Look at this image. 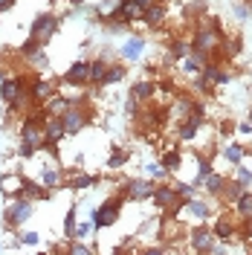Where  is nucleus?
<instances>
[{
	"mask_svg": "<svg viewBox=\"0 0 252 255\" xmlns=\"http://www.w3.org/2000/svg\"><path fill=\"white\" fill-rule=\"evenodd\" d=\"M223 186H226V174H218V171H212V174L203 180V186L200 189L212 197V200H221V194H223Z\"/></svg>",
	"mask_w": 252,
	"mask_h": 255,
	"instance_id": "obj_21",
	"label": "nucleus"
},
{
	"mask_svg": "<svg viewBox=\"0 0 252 255\" xmlns=\"http://www.w3.org/2000/svg\"><path fill=\"white\" fill-rule=\"evenodd\" d=\"M76 223H79V218H76V206H70V212L64 215V238L67 241L76 238Z\"/></svg>",
	"mask_w": 252,
	"mask_h": 255,
	"instance_id": "obj_33",
	"label": "nucleus"
},
{
	"mask_svg": "<svg viewBox=\"0 0 252 255\" xmlns=\"http://www.w3.org/2000/svg\"><path fill=\"white\" fill-rule=\"evenodd\" d=\"M180 70L189 73V76H197V73H200V64L194 61L191 55H186V58H180Z\"/></svg>",
	"mask_w": 252,
	"mask_h": 255,
	"instance_id": "obj_36",
	"label": "nucleus"
},
{
	"mask_svg": "<svg viewBox=\"0 0 252 255\" xmlns=\"http://www.w3.org/2000/svg\"><path fill=\"white\" fill-rule=\"evenodd\" d=\"M145 171L154 177V180H165V177H168V171H165L159 162H148V165H145Z\"/></svg>",
	"mask_w": 252,
	"mask_h": 255,
	"instance_id": "obj_39",
	"label": "nucleus"
},
{
	"mask_svg": "<svg viewBox=\"0 0 252 255\" xmlns=\"http://www.w3.org/2000/svg\"><path fill=\"white\" fill-rule=\"evenodd\" d=\"M15 3H17V0H0V15H3V12H9Z\"/></svg>",
	"mask_w": 252,
	"mask_h": 255,
	"instance_id": "obj_44",
	"label": "nucleus"
},
{
	"mask_svg": "<svg viewBox=\"0 0 252 255\" xmlns=\"http://www.w3.org/2000/svg\"><path fill=\"white\" fill-rule=\"evenodd\" d=\"M154 180H148V177H127L125 186H122V194H125V200L130 203H142V200H151V194H154Z\"/></svg>",
	"mask_w": 252,
	"mask_h": 255,
	"instance_id": "obj_7",
	"label": "nucleus"
},
{
	"mask_svg": "<svg viewBox=\"0 0 252 255\" xmlns=\"http://www.w3.org/2000/svg\"><path fill=\"white\" fill-rule=\"evenodd\" d=\"M194 105H197V99H191V96H177V102L168 108V116H174L177 122H183V119L194 116Z\"/></svg>",
	"mask_w": 252,
	"mask_h": 255,
	"instance_id": "obj_17",
	"label": "nucleus"
},
{
	"mask_svg": "<svg viewBox=\"0 0 252 255\" xmlns=\"http://www.w3.org/2000/svg\"><path fill=\"white\" fill-rule=\"evenodd\" d=\"M20 247H35V244H41V235L38 232H20Z\"/></svg>",
	"mask_w": 252,
	"mask_h": 255,
	"instance_id": "obj_41",
	"label": "nucleus"
},
{
	"mask_svg": "<svg viewBox=\"0 0 252 255\" xmlns=\"http://www.w3.org/2000/svg\"><path fill=\"white\" fill-rule=\"evenodd\" d=\"M64 87H90V61L87 58H79L67 67L64 73Z\"/></svg>",
	"mask_w": 252,
	"mask_h": 255,
	"instance_id": "obj_10",
	"label": "nucleus"
},
{
	"mask_svg": "<svg viewBox=\"0 0 252 255\" xmlns=\"http://www.w3.org/2000/svg\"><path fill=\"white\" fill-rule=\"evenodd\" d=\"M130 3H136V6H139V9H145V6H151V3H154V0H130Z\"/></svg>",
	"mask_w": 252,
	"mask_h": 255,
	"instance_id": "obj_45",
	"label": "nucleus"
},
{
	"mask_svg": "<svg viewBox=\"0 0 252 255\" xmlns=\"http://www.w3.org/2000/svg\"><path fill=\"white\" fill-rule=\"evenodd\" d=\"M221 154H223V159H226V162L241 165V162H244V157H247V148H244L241 142H226L221 148Z\"/></svg>",
	"mask_w": 252,
	"mask_h": 255,
	"instance_id": "obj_26",
	"label": "nucleus"
},
{
	"mask_svg": "<svg viewBox=\"0 0 252 255\" xmlns=\"http://www.w3.org/2000/svg\"><path fill=\"white\" fill-rule=\"evenodd\" d=\"M55 93H58V87H55L49 79H44V76H32V81H29V99H32V105H44L49 96H55Z\"/></svg>",
	"mask_w": 252,
	"mask_h": 255,
	"instance_id": "obj_12",
	"label": "nucleus"
},
{
	"mask_svg": "<svg viewBox=\"0 0 252 255\" xmlns=\"http://www.w3.org/2000/svg\"><path fill=\"white\" fill-rule=\"evenodd\" d=\"M125 73H127V67H125L122 61H111V64H108V73H105L102 87H116L119 81L125 79Z\"/></svg>",
	"mask_w": 252,
	"mask_h": 255,
	"instance_id": "obj_24",
	"label": "nucleus"
},
{
	"mask_svg": "<svg viewBox=\"0 0 252 255\" xmlns=\"http://www.w3.org/2000/svg\"><path fill=\"white\" fill-rule=\"evenodd\" d=\"M191 90H194V93H200V96H212V93H215V84H212V81H206L203 76L197 73V79L191 81Z\"/></svg>",
	"mask_w": 252,
	"mask_h": 255,
	"instance_id": "obj_34",
	"label": "nucleus"
},
{
	"mask_svg": "<svg viewBox=\"0 0 252 255\" xmlns=\"http://www.w3.org/2000/svg\"><path fill=\"white\" fill-rule=\"evenodd\" d=\"M206 128V116H189L183 122H177V139L183 142H194L200 136V130Z\"/></svg>",
	"mask_w": 252,
	"mask_h": 255,
	"instance_id": "obj_13",
	"label": "nucleus"
},
{
	"mask_svg": "<svg viewBox=\"0 0 252 255\" xmlns=\"http://www.w3.org/2000/svg\"><path fill=\"white\" fill-rule=\"evenodd\" d=\"M238 168V183H241V186H244V189H252V168L250 165H244V162H241V165H235Z\"/></svg>",
	"mask_w": 252,
	"mask_h": 255,
	"instance_id": "obj_35",
	"label": "nucleus"
},
{
	"mask_svg": "<svg viewBox=\"0 0 252 255\" xmlns=\"http://www.w3.org/2000/svg\"><path fill=\"white\" fill-rule=\"evenodd\" d=\"M67 255H96V247L84 244V238H73L67 247Z\"/></svg>",
	"mask_w": 252,
	"mask_h": 255,
	"instance_id": "obj_32",
	"label": "nucleus"
},
{
	"mask_svg": "<svg viewBox=\"0 0 252 255\" xmlns=\"http://www.w3.org/2000/svg\"><path fill=\"white\" fill-rule=\"evenodd\" d=\"M20 194L29 197L32 203H35V200H49L52 191H49L47 186H41L38 180H32V177H20Z\"/></svg>",
	"mask_w": 252,
	"mask_h": 255,
	"instance_id": "obj_16",
	"label": "nucleus"
},
{
	"mask_svg": "<svg viewBox=\"0 0 252 255\" xmlns=\"http://www.w3.org/2000/svg\"><path fill=\"white\" fill-rule=\"evenodd\" d=\"M93 229H96L93 221H79V223H76V238H87Z\"/></svg>",
	"mask_w": 252,
	"mask_h": 255,
	"instance_id": "obj_40",
	"label": "nucleus"
},
{
	"mask_svg": "<svg viewBox=\"0 0 252 255\" xmlns=\"http://www.w3.org/2000/svg\"><path fill=\"white\" fill-rule=\"evenodd\" d=\"M151 200H154V206H157L162 215H168V218H177V215L186 209V200H189V197L177 194V191H174V186H165V183H159V186H154V194H151Z\"/></svg>",
	"mask_w": 252,
	"mask_h": 255,
	"instance_id": "obj_5",
	"label": "nucleus"
},
{
	"mask_svg": "<svg viewBox=\"0 0 252 255\" xmlns=\"http://www.w3.org/2000/svg\"><path fill=\"white\" fill-rule=\"evenodd\" d=\"M250 12H252V6H247V3H235V6H232V15H235L238 20H247Z\"/></svg>",
	"mask_w": 252,
	"mask_h": 255,
	"instance_id": "obj_42",
	"label": "nucleus"
},
{
	"mask_svg": "<svg viewBox=\"0 0 252 255\" xmlns=\"http://www.w3.org/2000/svg\"><path fill=\"white\" fill-rule=\"evenodd\" d=\"M212 232H215L218 241H232L238 235V223L232 221L229 215H221V218L215 221V226H212Z\"/></svg>",
	"mask_w": 252,
	"mask_h": 255,
	"instance_id": "obj_19",
	"label": "nucleus"
},
{
	"mask_svg": "<svg viewBox=\"0 0 252 255\" xmlns=\"http://www.w3.org/2000/svg\"><path fill=\"white\" fill-rule=\"evenodd\" d=\"M93 186H99V177L96 174H87V171H79V174L70 177V189H93Z\"/></svg>",
	"mask_w": 252,
	"mask_h": 255,
	"instance_id": "obj_28",
	"label": "nucleus"
},
{
	"mask_svg": "<svg viewBox=\"0 0 252 255\" xmlns=\"http://www.w3.org/2000/svg\"><path fill=\"white\" fill-rule=\"evenodd\" d=\"M32 212H35V203H32L29 197L15 194V197H9V203L3 209V226L6 229H20L32 218Z\"/></svg>",
	"mask_w": 252,
	"mask_h": 255,
	"instance_id": "obj_4",
	"label": "nucleus"
},
{
	"mask_svg": "<svg viewBox=\"0 0 252 255\" xmlns=\"http://www.w3.org/2000/svg\"><path fill=\"white\" fill-rule=\"evenodd\" d=\"M186 212H189L191 218H197V221H209V215L215 212V206H212V200L209 197H189L186 200Z\"/></svg>",
	"mask_w": 252,
	"mask_h": 255,
	"instance_id": "obj_18",
	"label": "nucleus"
},
{
	"mask_svg": "<svg viewBox=\"0 0 252 255\" xmlns=\"http://www.w3.org/2000/svg\"><path fill=\"white\" fill-rule=\"evenodd\" d=\"M171 253V247H165V244H154V247H142L139 255H168Z\"/></svg>",
	"mask_w": 252,
	"mask_h": 255,
	"instance_id": "obj_38",
	"label": "nucleus"
},
{
	"mask_svg": "<svg viewBox=\"0 0 252 255\" xmlns=\"http://www.w3.org/2000/svg\"><path fill=\"white\" fill-rule=\"evenodd\" d=\"M157 81H151V79H136L133 81V84H130V99H136V102H139V105H148V102H151V99H154V96H157Z\"/></svg>",
	"mask_w": 252,
	"mask_h": 255,
	"instance_id": "obj_14",
	"label": "nucleus"
},
{
	"mask_svg": "<svg viewBox=\"0 0 252 255\" xmlns=\"http://www.w3.org/2000/svg\"><path fill=\"white\" fill-rule=\"evenodd\" d=\"M247 122H252V111H250V116H247Z\"/></svg>",
	"mask_w": 252,
	"mask_h": 255,
	"instance_id": "obj_48",
	"label": "nucleus"
},
{
	"mask_svg": "<svg viewBox=\"0 0 252 255\" xmlns=\"http://www.w3.org/2000/svg\"><path fill=\"white\" fill-rule=\"evenodd\" d=\"M174 191H177V194H183V197H194L197 186H194V183H183V180H177V183H174Z\"/></svg>",
	"mask_w": 252,
	"mask_h": 255,
	"instance_id": "obj_37",
	"label": "nucleus"
},
{
	"mask_svg": "<svg viewBox=\"0 0 252 255\" xmlns=\"http://www.w3.org/2000/svg\"><path fill=\"white\" fill-rule=\"evenodd\" d=\"M226 32L223 29H212V26H203V23H197V29L191 32L189 44H191V52H200L206 55L209 61L218 55V49H221V41Z\"/></svg>",
	"mask_w": 252,
	"mask_h": 255,
	"instance_id": "obj_2",
	"label": "nucleus"
},
{
	"mask_svg": "<svg viewBox=\"0 0 252 255\" xmlns=\"http://www.w3.org/2000/svg\"><path fill=\"white\" fill-rule=\"evenodd\" d=\"M215 244H218V238H215L212 226H206V223H197V226H191V229H189V247H191V253L209 255Z\"/></svg>",
	"mask_w": 252,
	"mask_h": 255,
	"instance_id": "obj_8",
	"label": "nucleus"
},
{
	"mask_svg": "<svg viewBox=\"0 0 252 255\" xmlns=\"http://www.w3.org/2000/svg\"><path fill=\"white\" fill-rule=\"evenodd\" d=\"M162 3H165V0H162Z\"/></svg>",
	"mask_w": 252,
	"mask_h": 255,
	"instance_id": "obj_49",
	"label": "nucleus"
},
{
	"mask_svg": "<svg viewBox=\"0 0 252 255\" xmlns=\"http://www.w3.org/2000/svg\"><path fill=\"white\" fill-rule=\"evenodd\" d=\"M159 165H162L168 174H174V171H180V168H183V154H180L177 148H168V151H162V154H159Z\"/></svg>",
	"mask_w": 252,
	"mask_h": 255,
	"instance_id": "obj_23",
	"label": "nucleus"
},
{
	"mask_svg": "<svg viewBox=\"0 0 252 255\" xmlns=\"http://www.w3.org/2000/svg\"><path fill=\"white\" fill-rule=\"evenodd\" d=\"M26 61H29V67H35V70H47V67H49L47 47H38L35 52H29V55H26Z\"/></svg>",
	"mask_w": 252,
	"mask_h": 255,
	"instance_id": "obj_31",
	"label": "nucleus"
},
{
	"mask_svg": "<svg viewBox=\"0 0 252 255\" xmlns=\"http://www.w3.org/2000/svg\"><path fill=\"white\" fill-rule=\"evenodd\" d=\"M168 52H171V61H180V58L191 55V44L186 41V38L174 35V38H168Z\"/></svg>",
	"mask_w": 252,
	"mask_h": 255,
	"instance_id": "obj_25",
	"label": "nucleus"
},
{
	"mask_svg": "<svg viewBox=\"0 0 252 255\" xmlns=\"http://www.w3.org/2000/svg\"><path fill=\"white\" fill-rule=\"evenodd\" d=\"M0 191L6 194V200H9V197H15V194H20V177H17V174L0 177Z\"/></svg>",
	"mask_w": 252,
	"mask_h": 255,
	"instance_id": "obj_29",
	"label": "nucleus"
},
{
	"mask_svg": "<svg viewBox=\"0 0 252 255\" xmlns=\"http://www.w3.org/2000/svg\"><path fill=\"white\" fill-rule=\"evenodd\" d=\"M148 47V41L142 38V35H130L125 44L119 47V58H125V61H139V55L145 52Z\"/></svg>",
	"mask_w": 252,
	"mask_h": 255,
	"instance_id": "obj_15",
	"label": "nucleus"
},
{
	"mask_svg": "<svg viewBox=\"0 0 252 255\" xmlns=\"http://www.w3.org/2000/svg\"><path fill=\"white\" fill-rule=\"evenodd\" d=\"M125 194L119 191V194H111V197H105L102 200V206H96L90 212V221H93L96 229H108L113 223L119 221V215H122V209H125Z\"/></svg>",
	"mask_w": 252,
	"mask_h": 255,
	"instance_id": "obj_3",
	"label": "nucleus"
},
{
	"mask_svg": "<svg viewBox=\"0 0 252 255\" xmlns=\"http://www.w3.org/2000/svg\"><path fill=\"white\" fill-rule=\"evenodd\" d=\"M58 119H61L67 136H79L81 130L93 122V105H90V102H81V99H79V102H73V99H70L67 111H64Z\"/></svg>",
	"mask_w": 252,
	"mask_h": 255,
	"instance_id": "obj_1",
	"label": "nucleus"
},
{
	"mask_svg": "<svg viewBox=\"0 0 252 255\" xmlns=\"http://www.w3.org/2000/svg\"><path fill=\"white\" fill-rule=\"evenodd\" d=\"M58 15L55 12H38V15L32 17L29 23V38L35 44H41V47H47L49 41L55 38V32H58Z\"/></svg>",
	"mask_w": 252,
	"mask_h": 255,
	"instance_id": "obj_6",
	"label": "nucleus"
},
{
	"mask_svg": "<svg viewBox=\"0 0 252 255\" xmlns=\"http://www.w3.org/2000/svg\"><path fill=\"white\" fill-rule=\"evenodd\" d=\"M3 79H6V73H3V70H0V81H3Z\"/></svg>",
	"mask_w": 252,
	"mask_h": 255,
	"instance_id": "obj_47",
	"label": "nucleus"
},
{
	"mask_svg": "<svg viewBox=\"0 0 252 255\" xmlns=\"http://www.w3.org/2000/svg\"><path fill=\"white\" fill-rule=\"evenodd\" d=\"M67 3H70V6H81V3H84V0H67Z\"/></svg>",
	"mask_w": 252,
	"mask_h": 255,
	"instance_id": "obj_46",
	"label": "nucleus"
},
{
	"mask_svg": "<svg viewBox=\"0 0 252 255\" xmlns=\"http://www.w3.org/2000/svg\"><path fill=\"white\" fill-rule=\"evenodd\" d=\"M241 191H244V186L238 183L235 177H226V186H223L221 200H226V203H235L238 197H241Z\"/></svg>",
	"mask_w": 252,
	"mask_h": 255,
	"instance_id": "obj_30",
	"label": "nucleus"
},
{
	"mask_svg": "<svg viewBox=\"0 0 252 255\" xmlns=\"http://www.w3.org/2000/svg\"><path fill=\"white\" fill-rule=\"evenodd\" d=\"M127 159H130V151H127V148H111L105 165H108V171H116V168H125Z\"/></svg>",
	"mask_w": 252,
	"mask_h": 255,
	"instance_id": "obj_27",
	"label": "nucleus"
},
{
	"mask_svg": "<svg viewBox=\"0 0 252 255\" xmlns=\"http://www.w3.org/2000/svg\"><path fill=\"white\" fill-rule=\"evenodd\" d=\"M41 186H47L49 191L61 189L64 183H67V177H64V168L58 165V159H52V162H41V168H38V177H35Z\"/></svg>",
	"mask_w": 252,
	"mask_h": 255,
	"instance_id": "obj_9",
	"label": "nucleus"
},
{
	"mask_svg": "<svg viewBox=\"0 0 252 255\" xmlns=\"http://www.w3.org/2000/svg\"><path fill=\"white\" fill-rule=\"evenodd\" d=\"M113 58L111 55H99V58H90V84L93 87H102V81H105V73H108V64Z\"/></svg>",
	"mask_w": 252,
	"mask_h": 255,
	"instance_id": "obj_20",
	"label": "nucleus"
},
{
	"mask_svg": "<svg viewBox=\"0 0 252 255\" xmlns=\"http://www.w3.org/2000/svg\"><path fill=\"white\" fill-rule=\"evenodd\" d=\"M238 133H244V136H252V122H241V125H238Z\"/></svg>",
	"mask_w": 252,
	"mask_h": 255,
	"instance_id": "obj_43",
	"label": "nucleus"
},
{
	"mask_svg": "<svg viewBox=\"0 0 252 255\" xmlns=\"http://www.w3.org/2000/svg\"><path fill=\"white\" fill-rule=\"evenodd\" d=\"M232 212H235L238 221H250V218H252V189L241 191V197L232 203Z\"/></svg>",
	"mask_w": 252,
	"mask_h": 255,
	"instance_id": "obj_22",
	"label": "nucleus"
},
{
	"mask_svg": "<svg viewBox=\"0 0 252 255\" xmlns=\"http://www.w3.org/2000/svg\"><path fill=\"white\" fill-rule=\"evenodd\" d=\"M139 20L148 26V29H159V26L168 20V6H165L162 0H154L151 6H145V9H142Z\"/></svg>",
	"mask_w": 252,
	"mask_h": 255,
	"instance_id": "obj_11",
	"label": "nucleus"
},
{
	"mask_svg": "<svg viewBox=\"0 0 252 255\" xmlns=\"http://www.w3.org/2000/svg\"><path fill=\"white\" fill-rule=\"evenodd\" d=\"M250 168H252V165H250Z\"/></svg>",
	"mask_w": 252,
	"mask_h": 255,
	"instance_id": "obj_50",
	"label": "nucleus"
}]
</instances>
